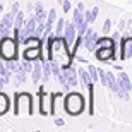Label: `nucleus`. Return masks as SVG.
<instances>
[{"mask_svg":"<svg viewBox=\"0 0 132 132\" xmlns=\"http://www.w3.org/2000/svg\"><path fill=\"white\" fill-rule=\"evenodd\" d=\"M14 115H33L34 113V98L28 91H15L14 94Z\"/></svg>","mask_w":132,"mask_h":132,"instance_id":"1","label":"nucleus"},{"mask_svg":"<svg viewBox=\"0 0 132 132\" xmlns=\"http://www.w3.org/2000/svg\"><path fill=\"white\" fill-rule=\"evenodd\" d=\"M64 110L70 117H79L86 110V100L79 91H69L64 98Z\"/></svg>","mask_w":132,"mask_h":132,"instance_id":"2","label":"nucleus"},{"mask_svg":"<svg viewBox=\"0 0 132 132\" xmlns=\"http://www.w3.org/2000/svg\"><path fill=\"white\" fill-rule=\"evenodd\" d=\"M0 59L19 60V41L12 34L0 38Z\"/></svg>","mask_w":132,"mask_h":132,"instance_id":"3","label":"nucleus"},{"mask_svg":"<svg viewBox=\"0 0 132 132\" xmlns=\"http://www.w3.org/2000/svg\"><path fill=\"white\" fill-rule=\"evenodd\" d=\"M94 57H96L98 62H110V60L120 59L117 48H106V46H98L94 50Z\"/></svg>","mask_w":132,"mask_h":132,"instance_id":"4","label":"nucleus"},{"mask_svg":"<svg viewBox=\"0 0 132 132\" xmlns=\"http://www.w3.org/2000/svg\"><path fill=\"white\" fill-rule=\"evenodd\" d=\"M98 39H100V34L96 33V31H93L91 28H88L86 33H84V41H82L84 50H86L88 53H94V50L98 46Z\"/></svg>","mask_w":132,"mask_h":132,"instance_id":"5","label":"nucleus"},{"mask_svg":"<svg viewBox=\"0 0 132 132\" xmlns=\"http://www.w3.org/2000/svg\"><path fill=\"white\" fill-rule=\"evenodd\" d=\"M38 113L39 115H50V94L45 93V86L38 89Z\"/></svg>","mask_w":132,"mask_h":132,"instance_id":"6","label":"nucleus"},{"mask_svg":"<svg viewBox=\"0 0 132 132\" xmlns=\"http://www.w3.org/2000/svg\"><path fill=\"white\" fill-rule=\"evenodd\" d=\"M120 60H132V36L120 39Z\"/></svg>","mask_w":132,"mask_h":132,"instance_id":"7","label":"nucleus"},{"mask_svg":"<svg viewBox=\"0 0 132 132\" xmlns=\"http://www.w3.org/2000/svg\"><path fill=\"white\" fill-rule=\"evenodd\" d=\"M64 38H65V43L70 50H72L74 43H76V39H77V26L74 24V22H67L65 26V31H64ZM72 53V52H70Z\"/></svg>","mask_w":132,"mask_h":132,"instance_id":"8","label":"nucleus"},{"mask_svg":"<svg viewBox=\"0 0 132 132\" xmlns=\"http://www.w3.org/2000/svg\"><path fill=\"white\" fill-rule=\"evenodd\" d=\"M64 98H65V91L50 94V115H57V108L60 105L64 106Z\"/></svg>","mask_w":132,"mask_h":132,"instance_id":"9","label":"nucleus"},{"mask_svg":"<svg viewBox=\"0 0 132 132\" xmlns=\"http://www.w3.org/2000/svg\"><path fill=\"white\" fill-rule=\"evenodd\" d=\"M62 72H64V76L67 77V81H69V84L72 86V89H76L79 86V70L76 69V65H70V67H67V69H62Z\"/></svg>","mask_w":132,"mask_h":132,"instance_id":"10","label":"nucleus"},{"mask_svg":"<svg viewBox=\"0 0 132 132\" xmlns=\"http://www.w3.org/2000/svg\"><path fill=\"white\" fill-rule=\"evenodd\" d=\"M43 55V46H24V52H22V59L26 60H36V59H41Z\"/></svg>","mask_w":132,"mask_h":132,"instance_id":"11","label":"nucleus"},{"mask_svg":"<svg viewBox=\"0 0 132 132\" xmlns=\"http://www.w3.org/2000/svg\"><path fill=\"white\" fill-rule=\"evenodd\" d=\"M33 72H31V76H33V84H38L41 79H43V57L41 59H36L33 60Z\"/></svg>","mask_w":132,"mask_h":132,"instance_id":"12","label":"nucleus"},{"mask_svg":"<svg viewBox=\"0 0 132 132\" xmlns=\"http://www.w3.org/2000/svg\"><path fill=\"white\" fill-rule=\"evenodd\" d=\"M118 77V82H120V86L123 88V91L130 96V91H132V79L129 77L127 72H123V70H120V74L117 76Z\"/></svg>","mask_w":132,"mask_h":132,"instance_id":"13","label":"nucleus"},{"mask_svg":"<svg viewBox=\"0 0 132 132\" xmlns=\"http://www.w3.org/2000/svg\"><path fill=\"white\" fill-rule=\"evenodd\" d=\"M14 22H15V14L14 12H5L0 19V28H9V29H14Z\"/></svg>","mask_w":132,"mask_h":132,"instance_id":"14","label":"nucleus"},{"mask_svg":"<svg viewBox=\"0 0 132 132\" xmlns=\"http://www.w3.org/2000/svg\"><path fill=\"white\" fill-rule=\"evenodd\" d=\"M10 106H12V103H10V98L7 96V93L0 91V117H4L10 110Z\"/></svg>","mask_w":132,"mask_h":132,"instance_id":"15","label":"nucleus"},{"mask_svg":"<svg viewBox=\"0 0 132 132\" xmlns=\"http://www.w3.org/2000/svg\"><path fill=\"white\" fill-rule=\"evenodd\" d=\"M34 15H36L38 22H46L48 14H46V9H45V5L41 2H34Z\"/></svg>","mask_w":132,"mask_h":132,"instance_id":"16","label":"nucleus"},{"mask_svg":"<svg viewBox=\"0 0 132 132\" xmlns=\"http://www.w3.org/2000/svg\"><path fill=\"white\" fill-rule=\"evenodd\" d=\"M86 88H88V94H89L88 112H89V115H93V113H94V82H93V81H89Z\"/></svg>","mask_w":132,"mask_h":132,"instance_id":"17","label":"nucleus"},{"mask_svg":"<svg viewBox=\"0 0 132 132\" xmlns=\"http://www.w3.org/2000/svg\"><path fill=\"white\" fill-rule=\"evenodd\" d=\"M53 77V70H52V62L48 59H43V81L48 82Z\"/></svg>","mask_w":132,"mask_h":132,"instance_id":"18","label":"nucleus"},{"mask_svg":"<svg viewBox=\"0 0 132 132\" xmlns=\"http://www.w3.org/2000/svg\"><path fill=\"white\" fill-rule=\"evenodd\" d=\"M72 22L76 26H82L84 22H86V17H84V12L81 9H77V7H76V9H74V12H72Z\"/></svg>","mask_w":132,"mask_h":132,"instance_id":"19","label":"nucleus"},{"mask_svg":"<svg viewBox=\"0 0 132 132\" xmlns=\"http://www.w3.org/2000/svg\"><path fill=\"white\" fill-rule=\"evenodd\" d=\"M26 76H28V72H26L24 67L21 65L19 70L14 74V84H15V86H19V84H24L26 81H28V77H26Z\"/></svg>","mask_w":132,"mask_h":132,"instance_id":"20","label":"nucleus"},{"mask_svg":"<svg viewBox=\"0 0 132 132\" xmlns=\"http://www.w3.org/2000/svg\"><path fill=\"white\" fill-rule=\"evenodd\" d=\"M26 24V12L24 10H19L17 14H15V22H14V29L21 31L22 28H24Z\"/></svg>","mask_w":132,"mask_h":132,"instance_id":"21","label":"nucleus"},{"mask_svg":"<svg viewBox=\"0 0 132 132\" xmlns=\"http://www.w3.org/2000/svg\"><path fill=\"white\" fill-rule=\"evenodd\" d=\"M77 70H79V81H81V84H82V88H86L88 82H89V81H93V79H91V76H89L88 69L81 67V69H77Z\"/></svg>","mask_w":132,"mask_h":132,"instance_id":"22","label":"nucleus"},{"mask_svg":"<svg viewBox=\"0 0 132 132\" xmlns=\"http://www.w3.org/2000/svg\"><path fill=\"white\" fill-rule=\"evenodd\" d=\"M65 26H67V21H65L64 17L57 19V22H55V34H57V36H64Z\"/></svg>","mask_w":132,"mask_h":132,"instance_id":"23","label":"nucleus"},{"mask_svg":"<svg viewBox=\"0 0 132 132\" xmlns=\"http://www.w3.org/2000/svg\"><path fill=\"white\" fill-rule=\"evenodd\" d=\"M88 72H89V76H91V79H93V82H98V81H100V72H98V67H94V65L88 64Z\"/></svg>","mask_w":132,"mask_h":132,"instance_id":"24","label":"nucleus"},{"mask_svg":"<svg viewBox=\"0 0 132 132\" xmlns=\"http://www.w3.org/2000/svg\"><path fill=\"white\" fill-rule=\"evenodd\" d=\"M112 26H113V21L112 19H105V22H103V26H101V34H110Z\"/></svg>","mask_w":132,"mask_h":132,"instance_id":"25","label":"nucleus"},{"mask_svg":"<svg viewBox=\"0 0 132 132\" xmlns=\"http://www.w3.org/2000/svg\"><path fill=\"white\" fill-rule=\"evenodd\" d=\"M127 28H129V21L127 19H120V21H118V24H117V29L118 31H122V33H123Z\"/></svg>","mask_w":132,"mask_h":132,"instance_id":"26","label":"nucleus"},{"mask_svg":"<svg viewBox=\"0 0 132 132\" xmlns=\"http://www.w3.org/2000/svg\"><path fill=\"white\" fill-rule=\"evenodd\" d=\"M60 4H62V10H64L65 14H67V12H70V9H72V4H70V0H62Z\"/></svg>","mask_w":132,"mask_h":132,"instance_id":"27","label":"nucleus"},{"mask_svg":"<svg viewBox=\"0 0 132 132\" xmlns=\"http://www.w3.org/2000/svg\"><path fill=\"white\" fill-rule=\"evenodd\" d=\"M84 17H86V21H88L89 24H93V22H94V21H93V14H91V9L84 10Z\"/></svg>","mask_w":132,"mask_h":132,"instance_id":"28","label":"nucleus"},{"mask_svg":"<svg viewBox=\"0 0 132 132\" xmlns=\"http://www.w3.org/2000/svg\"><path fill=\"white\" fill-rule=\"evenodd\" d=\"M19 10H21V4H19V2H14V4H12V7H10V12L17 14Z\"/></svg>","mask_w":132,"mask_h":132,"instance_id":"29","label":"nucleus"},{"mask_svg":"<svg viewBox=\"0 0 132 132\" xmlns=\"http://www.w3.org/2000/svg\"><path fill=\"white\" fill-rule=\"evenodd\" d=\"M26 12H28V15H31V14H34V4H28L26 5Z\"/></svg>","mask_w":132,"mask_h":132,"instance_id":"30","label":"nucleus"},{"mask_svg":"<svg viewBox=\"0 0 132 132\" xmlns=\"http://www.w3.org/2000/svg\"><path fill=\"white\" fill-rule=\"evenodd\" d=\"M91 14H93V21H96V17H98V14H100V7H93V9H91Z\"/></svg>","mask_w":132,"mask_h":132,"instance_id":"31","label":"nucleus"},{"mask_svg":"<svg viewBox=\"0 0 132 132\" xmlns=\"http://www.w3.org/2000/svg\"><path fill=\"white\" fill-rule=\"evenodd\" d=\"M64 118H60V117H57V118H55V125H60V127H62V125H64Z\"/></svg>","mask_w":132,"mask_h":132,"instance_id":"32","label":"nucleus"},{"mask_svg":"<svg viewBox=\"0 0 132 132\" xmlns=\"http://www.w3.org/2000/svg\"><path fill=\"white\" fill-rule=\"evenodd\" d=\"M77 9H81V10L84 12V10H86V5H84L82 2H79V4H77Z\"/></svg>","mask_w":132,"mask_h":132,"instance_id":"33","label":"nucleus"},{"mask_svg":"<svg viewBox=\"0 0 132 132\" xmlns=\"http://www.w3.org/2000/svg\"><path fill=\"white\" fill-rule=\"evenodd\" d=\"M4 10H5V5L0 4V14H4Z\"/></svg>","mask_w":132,"mask_h":132,"instance_id":"34","label":"nucleus"},{"mask_svg":"<svg viewBox=\"0 0 132 132\" xmlns=\"http://www.w3.org/2000/svg\"><path fill=\"white\" fill-rule=\"evenodd\" d=\"M127 29H129V33H130V36H132V26H130V28H127Z\"/></svg>","mask_w":132,"mask_h":132,"instance_id":"35","label":"nucleus"}]
</instances>
